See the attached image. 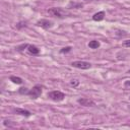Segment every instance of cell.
I'll return each instance as SVG.
<instances>
[{
    "label": "cell",
    "mask_w": 130,
    "mask_h": 130,
    "mask_svg": "<svg viewBox=\"0 0 130 130\" xmlns=\"http://www.w3.org/2000/svg\"><path fill=\"white\" fill-rule=\"evenodd\" d=\"M10 80L13 82V83H16V84H21L23 81L20 77H17V76H10Z\"/></svg>",
    "instance_id": "cell-11"
},
{
    "label": "cell",
    "mask_w": 130,
    "mask_h": 130,
    "mask_svg": "<svg viewBox=\"0 0 130 130\" xmlns=\"http://www.w3.org/2000/svg\"><path fill=\"white\" fill-rule=\"evenodd\" d=\"M77 103L83 107H93L95 106V103L90 100V99H87V98H80L77 100Z\"/></svg>",
    "instance_id": "cell-5"
},
{
    "label": "cell",
    "mask_w": 130,
    "mask_h": 130,
    "mask_svg": "<svg viewBox=\"0 0 130 130\" xmlns=\"http://www.w3.org/2000/svg\"><path fill=\"white\" fill-rule=\"evenodd\" d=\"M49 14H51L52 16L54 17H58V18H64L66 17L67 15H69V13L67 11H65L64 9L62 8H57V7H53V8H50L48 10Z\"/></svg>",
    "instance_id": "cell-1"
},
{
    "label": "cell",
    "mask_w": 130,
    "mask_h": 130,
    "mask_svg": "<svg viewBox=\"0 0 130 130\" xmlns=\"http://www.w3.org/2000/svg\"><path fill=\"white\" fill-rule=\"evenodd\" d=\"M25 25H26L25 23L23 24V22H19V23H17V24H16V27H17V28H20V27H22V26H25Z\"/></svg>",
    "instance_id": "cell-17"
},
{
    "label": "cell",
    "mask_w": 130,
    "mask_h": 130,
    "mask_svg": "<svg viewBox=\"0 0 130 130\" xmlns=\"http://www.w3.org/2000/svg\"><path fill=\"white\" fill-rule=\"evenodd\" d=\"M71 66L78 69H89L91 67V64L86 61H73L71 63Z\"/></svg>",
    "instance_id": "cell-4"
},
{
    "label": "cell",
    "mask_w": 130,
    "mask_h": 130,
    "mask_svg": "<svg viewBox=\"0 0 130 130\" xmlns=\"http://www.w3.org/2000/svg\"><path fill=\"white\" fill-rule=\"evenodd\" d=\"M48 98L54 102H61L64 100L65 94L60 90H53V91H50L48 93Z\"/></svg>",
    "instance_id": "cell-2"
},
{
    "label": "cell",
    "mask_w": 130,
    "mask_h": 130,
    "mask_svg": "<svg viewBox=\"0 0 130 130\" xmlns=\"http://www.w3.org/2000/svg\"><path fill=\"white\" fill-rule=\"evenodd\" d=\"M123 46L124 47H130V40H127V41H124V43H123Z\"/></svg>",
    "instance_id": "cell-16"
},
{
    "label": "cell",
    "mask_w": 130,
    "mask_h": 130,
    "mask_svg": "<svg viewBox=\"0 0 130 130\" xmlns=\"http://www.w3.org/2000/svg\"><path fill=\"white\" fill-rule=\"evenodd\" d=\"M37 25L38 26H41L45 29H48V28H51L53 26V22L49 19H41L37 22Z\"/></svg>",
    "instance_id": "cell-6"
},
{
    "label": "cell",
    "mask_w": 130,
    "mask_h": 130,
    "mask_svg": "<svg viewBox=\"0 0 130 130\" xmlns=\"http://www.w3.org/2000/svg\"><path fill=\"white\" fill-rule=\"evenodd\" d=\"M42 91H43V87H42L41 85L37 84V85H35L31 89H29L27 95H29L31 99H38V98L42 94Z\"/></svg>",
    "instance_id": "cell-3"
},
{
    "label": "cell",
    "mask_w": 130,
    "mask_h": 130,
    "mask_svg": "<svg viewBox=\"0 0 130 130\" xmlns=\"http://www.w3.org/2000/svg\"><path fill=\"white\" fill-rule=\"evenodd\" d=\"M72 6H73L74 8H75V7H77V8H78V7H81V6H82V4H76V3L70 2V3H69V7H72Z\"/></svg>",
    "instance_id": "cell-15"
},
{
    "label": "cell",
    "mask_w": 130,
    "mask_h": 130,
    "mask_svg": "<svg viewBox=\"0 0 130 130\" xmlns=\"http://www.w3.org/2000/svg\"><path fill=\"white\" fill-rule=\"evenodd\" d=\"M69 51H71V47H65L62 50H60V53H67Z\"/></svg>",
    "instance_id": "cell-14"
},
{
    "label": "cell",
    "mask_w": 130,
    "mask_h": 130,
    "mask_svg": "<svg viewBox=\"0 0 130 130\" xmlns=\"http://www.w3.org/2000/svg\"><path fill=\"white\" fill-rule=\"evenodd\" d=\"M85 1H89V0H85Z\"/></svg>",
    "instance_id": "cell-18"
},
{
    "label": "cell",
    "mask_w": 130,
    "mask_h": 130,
    "mask_svg": "<svg viewBox=\"0 0 130 130\" xmlns=\"http://www.w3.org/2000/svg\"><path fill=\"white\" fill-rule=\"evenodd\" d=\"M78 84H79V81H78L77 79H72V80L70 81V85H71V86H73V87L77 86Z\"/></svg>",
    "instance_id": "cell-13"
},
{
    "label": "cell",
    "mask_w": 130,
    "mask_h": 130,
    "mask_svg": "<svg viewBox=\"0 0 130 130\" xmlns=\"http://www.w3.org/2000/svg\"><path fill=\"white\" fill-rule=\"evenodd\" d=\"M14 112L16 114H19V115H22V116H25V117H29L31 115V113L27 110H24V109H20V108H16L14 109Z\"/></svg>",
    "instance_id": "cell-7"
},
{
    "label": "cell",
    "mask_w": 130,
    "mask_h": 130,
    "mask_svg": "<svg viewBox=\"0 0 130 130\" xmlns=\"http://www.w3.org/2000/svg\"><path fill=\"white\" fill-rule=\"evenodd\" d=\"M88 47H89L90 49H98V48L100 47V42H99V41H95V40L90 41V42L88 43Z\"/></svg>",
    "instance_id": "cell-10"
},
{
    "label": "cell",
    "mask_w": 130,
    "mask_h": 130,
    "mask_svg": "<svg viewBox=\"0 0 130 130\" xmlns=\"http://www.w3.org/2000/svg\"><path fill=\"white\" fill-rule=\"evenodd\" d=\"M104 17H105V12L104 11H99V12H96V13L93 14L92 19L94 21H101V20L104 19Z\"/></svg>",
    "instance_id": "cell-8"
},
{
    "label": "cell",
    "mask_w": 130,
    "mask_h": 130,
    "mask_svg": "<svg viewBox=\"0 0 130 130\" xmlns=\"http://www.w3.org/2000/svg\"><path fill=\"white\" fill-rule=\"evenodd\" d=\"M27 51H28L30 54H32V55H38V54L40 53V49H38V47H36V46H34V45H28Z\"/></svg>",
    "instance_id": "cell-9"
},
{
    "label": "cell",
    "mask_w": 130,
    "mask_h": 130,
    "mask_svg": "<svg viewBox=\"0 0 130 130\" xmlns=\"http://www.w3.org/2000/svg\"><path fill=\"white\" fill-rule=\"evenodd\" d=\"M28 91H29V90H28L26 87H20V88L18 89V92H19L20 94H27Z\"/></svg>",
    "instance_id": "cell-12"
}]
</instances>
